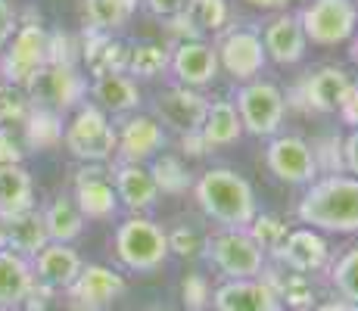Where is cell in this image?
<instances>
[{
    "mask_svg": "<svg viewBox=\"0 0 358 311\" xmlns=\"http://www.w3.org/2000/svg\"><path fill=\"white\" fill-rule=\"evenodd\" d=\"M196 203L212 221L228 231H246L256 212V193L250 181L231 168H209L196 181Z\"/></svg>",
    "mask_w": 358,
    "mask_h": 311,
    "instance_id": "cell-1",
    "label": "cell"
},
{
    "mask_svg": "<svg viewBox=\"0 0 358 311\" xmlns=\"http://www.w3.org/2000/svg\"><path fill=\"white\" fill-rule=\"evenodd\" d=\"M302 224L334 233H358V178L330 175L308 187L296 209Z\"/></svg>",
    "mask_w": 358,
    "mask_h": 311,
    "instance_id": "cell-2",
    "label": "cell"
},
{
    "mask_svg": "<svg viewBox=\"0 0 358 311\" xmlns=\"http://www.w3.org/2000/svg\"><path fill=\"white\" fill-rule=\"evenodd\" d=\"M47 38L50 31L41 22H25L13 31L10 44L3 47V57H0V75L6 85L25 91L38 78L41 68L47 66Z\"/></svg>",
    "mask_w": 358,
    "mask_h": 311,
    "instance_id": "cell-3",
    "label": "cell"
},
{
    "mask_svg": "<svg viewBox=\"0 0 358 311\" xmlns=\"http://www.w3.org/2000/svg\"><path fill=\"white\" fill-rule=\"evenodd\" d=\"M63 143L72 156L85 159V162H103L115 153L119 147V137H115V128L109 124L106 113L91 103L75 109L72 122L66 124L63 131Z\"/></svg>",
    "mask_w": 358,
    "mask_h": 311,
    "instance_id": "cell-4",
    "label": "cell"
},
{
    "mask_svg": "<svg viewBox=\"0 0 358 311\" xmlns=\"http://www.w3.org/2000/svg\"><path fill=\"white\" fill-rule=\"evenodd\" d=\"M115 255L131 271H156L169 259V237L147 218H128L115 231Z\"/></svg>",
    "mask_w": 358,
    "mask_h": 311,
    "instance_id": "cell-5",
    "label": "cell"
},
{
    "mask_svg": "<svg viewBox=\"0 0 358 311\" xmlns=\"http://www.w3.org/2000/svg\"><path fill=\"white\" fill-rule=\"evenodd\" d=\"M306 41L321 47H336L349 41L358 29V6L352 0H312L299 13Z\"/></svg>",
    "mask_w": 358,
    "mask_h": 311,
    "instance_id": "cell-6",
    "label": "cell"
},
{
    "mask_svg": "<svg viewBox=\"0 0 358 311\" xmlns=\"http://www.w3.org/2000/svg\"><path fill=\"white\" fill-rule=\"evenodd\" d=\"M287 113V100L278 85L271 81H250L240 87L237 94V115L250 134L256 137H271L280 128Z\"/></svg>",
    "mask_w": 358,
    "mask_h": 311,
    "instance_id": "cell-7",
    "label": "cell"
},
{
    "mask_svg": "<svg viewBox=\"0 0 358 311\" xmlns=\"http://www.w3.org/2000/svg\"><path fill=\"white\" fill-rule=\"evenodd\" d=\"M209 259L231 280H256L265 268V252L246 231H224L209 240Z\"/></svg>",
    "mask_w": 358,
    "mask_h": 311,
    "instance_id": "cell-8",
    "label": "cell"
},
{
    "mask_svg": "<svg viewBox=\"0 0 358 311\" xmlns=\"http://www.w3.org/2000/svg\"><path fill=\"white\" fill-rule=\"evenodd\" d=\"M25 91L31 94V100L38 106L53 109V113H66V109H75L81 103L87 85L75 66H44Z\"/></svg>",
    "mask_w": 358,
    "mask_h": 311,
    "instance_id": "cell-9",
    "label": "cell"
},
{
    "mask_svg": "<svg viewBox=\"0 0 358 311\" xmlns=\"http://www.w3.org/2000/svg\"><path fill=\"white\" fill-rule=\"evenodd\" d=\"M265 162L287 184H312L318 178V162H315L312 147L302 137H293V134L274 137L265 153Z\"/></svg>",
    "mask_w": 358,
    "mask_h": 311,
    "instance_id": "cell-10",
    "label": "cell"
},
{
    "mask_svg": "<svg viewBox=\"0 0 358 311\" xmlns=\"http://www.w3.org/2000/svg\"><path fill=\"white\" fill-rule=\"evenodd\" d=\"M122 293H125V277L106 265L81 268V274L69 287V296L78 305V311H100V308L113 305Z\"/></svg>",
    "mask_w": 358,
    "mask_h": 311,
    "instance_id": "cell-11",
    "label": "cell"
},
{
    "mask_svg": "<svg viewBox=\"0 0 358 311\" xmlns=\"http://www.w3.org/2000/svg\"><path fill=\"white\" fill-rule=\"evenodd\" d=\"M215 57L237 81H252L262 68H265V59H268L265 47H262V38L256 31H246V29L224 34Z\"/></svg>",
    "mask_w": 358,
    "mask_h": 311,
    "instance_id": "cell-12",
    "label": "cell"
},
{
    "mask_svg": "<svg viewBox=\"0 0 358 311\" xmlns=\"http://www.w3.org/2000/svg\"><path fill=\"white\" fill-rule=\"evenodd\" d=\"M355 81L349 78V72L336 66H324L315 75H308L306 85H302V100H306L308 109L315 113H340L343 103L349 100Z\"/></svg>",
    "mask_w": 358,
    "mask_h": 311,
    "instance_id": "cell-13",
    "label": "cell"
},
{
    "mask_svg": "<svg viewBox=\"0 0 358 311\" xmlns=\"http://www.w3.org/2000/svg\"><path fill=\"white\" fill-rule=\"evenodd\" d=\"M81 259L75 249H69L66 243H47L38 255L31 259V271L34 280L44 283L50 289H69L75 283V277L81 274Z\"/></svg>",
    "mask_w": 358,
    "mask_h": 311,
    "instance_id": "cell-14",
    "label": "cell"
},
{
    "mask_svg": "<svg viewBox=\"0 0 358 311\" xmlns=\"http://www.w3.org/2000/svg\"><path fill=\"white\" fill-rule=\"evenodd\" d=\"M75 205H78L81 218L103 221L119 212V196L100 168H85L75 178Z\"/></svg>",
    "mask_w": 358,
    "mask_h": 311,
    "instance_id": "cell-15",
    "label": "cell"
},
{
    "mask_svg": "<svg viewBox=\"0 0 358 311\" xmlns=\"http://www.w3.org/2000/svg\"><path fill=\"white\" fill-rule=\"evenodd\" d=\"M218 311H280V299L265 280H228L215 289Z\"/></svg>",
    "mask_w": 358,
    "mask_h": 311,
    "instance_id": "cell-16",
    "label": "cell"
},
{
    "mask_svg": "<svg viewBox=\"0 0 358 311\" xmlns=\"http://www.w3.org/2000/svg\"><path fill=\"white\" fill-rule=\"evenodd\" d=\"M327 240L312 227H302V231L287 233V240L278 249V259L296 274H312L327 265Z\"/></svg>",
    "mask_w": 358,
    "mask_h": 311,
    "instance_id": "cell-17",
    "label": "cell"
},
{
    "mask_svg": "<svg viewBox=\"0 0 358 311\" xmlns=\"http://www.w3.org/2000/svg\"><path fill=\"white\" fill-rule=\"evenodd\" d=\"M119 153L125 162L131 165H141L143 159L156 156L165 147V134H162V124L150 115H134V119L125 122V128L119 131Z\"/></svg>",
    "mask_w": 358,
    "mask_h": 311,
    "instance_id": "cell-18",
    "label": "cell"
},
{
    "mask_svg": "<svg viewBox=\"0 0 358 311\" xmlns=\"http://www.w3.org/2000/svg\"><path fill=\"white\" fill-rule=\"evenodd\" d=\"M159 115L169 124H175L181 134H190V131H199L206 122V113H209V103L206 96H199L190 87H169L159 96Z\"/></svg>",
    "mask_w": 358,
    "mask_h": 311,
    "instance_id": "cell-19",
    "label": "cell"
},
{
    "mask_svg": "<svg viewBox=\"0 0 358 311\" xmlns=\"http://www.w3.org/2000/svg\"><path fill=\"white\" fill-rule=\"evenodd\" d=\"M171 68H175L178 81H181L184 87H203L215 78L218 57L203 41H181L175 57H171Z\"/></svg>",
    "mask_w": 358,
    "mask_h": 311,
    "instance_id": "cell-20",
    "label": "cell"
},
{
    "mask_svg": "<svg viewBox=\"0 0 358 311\" xmlns=\"http://www.w3.org/2000/svg\"><path fill=\"white\" fill-rule=\"evenodd\" d=\"M306 44L308 41H306V34H302L299 16H293V13H284V16L274 19L265 29V41H262L265 57H271L274 62H280V66L299 62L302 53H306Z\"/></svg>",
    "mask_w": 358,
    "mask_h": 311,
    "instance_id": "cell-21",
    "label": "cell"
},
{
    "mask_svg": "<svg viewBox=\"0 0 358 311\" xmlns=\"http://www.w3.org/2000/svg\"><path fill=\"white\" fill-rule=\"evenodd\" d=\"M6 221V249L22 259H34L47 243V227H44V215L38 209H29V212H19L13 218H3Z\"/></svg>",
    "mask_w": 358,
    "mask_h": 311,
    "instance_id": "cell-22",
    "label": "cell"
},
{
    "mask_svg": "<svg viewBox=\"0 0 358 311\" xmlns=\"http://www.w3.org/2000/svg\"><path fill=\"white\" fill-rule=\"evenodd\" d=\"M85 62L91 68L94 78L103 75H122L128 68V47L122 41H115L113 34H100V31H85Z\"/></svg>",
    "mask_w": 358,
    "mask_h": 311,
    "instance_id": "cell-23",
    "label": "cell"
},
{
    "mask_svg": "<svg viewBox=\"0 0 358 311\" xmlns=\"http://www.w3.org/2000/svg\"><path fill=\"white\" fill-rule=\"evenodd\" d=\"M31 287H34L31 261L10 252V249H0V308L22 305Z\"/></svg>",
    "mask_w": 358,
    "mask_h": 311,
    "instance_id": "cell-24",
    "label": "cell"
},
{
    "mask_svg": "<svg viewBox=\"0 0 358 311\" xmlns=\"http://www.w3.org/2000/svg\"><path fill=\"white\" fill-rule=\"evenodd\" d=\"M115 196L128 205L131 212H143L156 203L159 190H156V181L143 165H119L115 168Z\"/></svg>",
    "mask_w": 358,
    "mask_h": 311,
    "instance_id": "cell-25",
    "label": "cell"
},
{
    "mask_svg": "<svg viewBox=\"0 0 358 311\" xmlns=\"http://www.w3.org/2000/svg\"><path fill=\"white\" fill-rule=\"evenodd\" d=\"M34 209V184L25 165H0V218Z\"/></svg>",
    "mask_w": 358,
    "mask_h": 311,
    "instance_id": "cell-26",
    "label": "cell"
},
{
    "mask_svg": "<svg viewBox=\"0 0 358 311\" xmlns=\"http://www.w3.org/2000/svg\"><path fill=\"white\" fill-rule=\"evenodd\" d=\"M206 140V150L212 147H228V143L240 140L243 134V124H240V115H237V106L228 100H218V103H209V113H206V122L199 128Z\"/></svg>",
    "mask_w": 358,
    "mask_h": 311,
    "instance_id": "cell-27",
    "label": "cell"
},
{
    "mask_svg": "<svg viewBox=\"0 0 358 311\" xmlns=\"http://www.w3.org/2000/svg\"><path fill=\"white\" fill-rule=\"evenodd\" d=\"M25 124V147L29 150H53L63 143V119L59 113L44 106H29V115L22 119Z\"/></svg>",
    "mask_w": 358,
    "mask_h": 311,
    "instance_id": "cell-28",
    "label": "cell"
},
{
    "mask_svg": "<svg viewBox=\"0 0 358 311\" xmlns=\"http://www.w3.org/2000/svg\"><path fill=\"white\" fill-rule=\"evenodd\" d=\"M41 215H44V227H47L50 243H66L69 246L81 231H85V218H81L78 205H75L72 199H66V196L53 199Z\"/></svg>",
    "mask_w": 358,
    "mask_h": 311,
    "instance_id": "cell-29",
    "label": "cell"
},
{
    "mask_svg": "<svg viewBox=\"0 0 358 311\" xmlns=\"http://www.w3.org/2000/svg\"><path fill=\"white\" fill-rule=\"evenodd\" d=\"M94 100H97V109L128 113V109H137L141 94H137V85L128 75H103L94 81Z\"/></svg>",
    "mask_w": 358,
    "mask_h": 311,
    "instance_id": "cell-30",
    "label": "cell"
},
{
    "mask_svg": "<svg viewBox=\"0 0 358 311\" xmlns=\"http://www.w3.org/2000/svg\"><path fill=\"white\" fill-rule=\"evenodd\" d=\"M134 6L128 0H85V19L87 29L100 31V34H113L115 29L128 22Z\"/></svg>",
    "mask_w": 358,
    "mask_h": 311,
    "instance_id": "cell-31",
    "label": "cell"
},
{
    "mask_svg": "<svg viewBox=\"0 0 358 311\" xmlns=\"http://www.w3.org/2000/svg\"><path fill=\"white\" fill-rule=\"evenodd\" d=\"M171 66V57L162 44H134L128 47V72L137 78H156Z\"/></svg>",
    "mask_w": 358,
    "mask_h": 311,
    "instance_id": "cell-32",
    "label": "cell"
},
{
    "mask_svg": "<svg viewBox=\"0 0 358 311\" xmlns=\"http://www.w3.org/2000/svg\"><path fill=\"white\" fill-rule=\"evenodd\" d=\"M184 16H187V22L196 31H218L228 22L231 10H228V0H187Z\"/></svg>",
    "mask_w": 358,
    "mask_h": 311,
    "instance_id": "cell-33",
    "label": "cell"
},
{
    "mask_svg": "<svg viewBox=\"0 0 358 311\" xmlns=\"http://www.w3.org/2000/svg\"><path fill=\"white\" fill-rule=\"evenodd\" d=\"M150 175L156 181V190H162V193H184L190 187L187 168L175 156H159L153 162V168H150Z\"/></svg>",
    "mask_w": 358,
    "mask_h": 311,
    "instance_id": "cell-34",
    "label": "cell"
},
{
    "mask_svg": "<svg viewBox=\"0 0 358 311\" xmlns=\"http://www.w3.org/2000/svg\"><path fill=\"white\" fill-rule=\"evenodd\" d=\"M268 287L278 293L280 305H290V308H308L312 305V283L306 280V274H290L284 280H265Z\"/></svg>",
    "mask_w": 358,
    "mask_h": 311,
    "instance_id": "cell-35",
    "label": "cell"
},
{
    "mask_svg": "<svg viewBox=\"0 0 358 311\" xmlns=\"http://www.w3.org/2000/svg\"><path fill=\"white\" fill-rule=\"evenodd\" d=\"M246 233L256 240V246L262 249V252H265V249H274V252H278L280 243L287 240V227L278 215H256L252 224L246 227Z\"/></svg>",
    "mask_w": 358,
    "mask_h": 311,
    "instance_id": "cell-36",
    "label": "cell"
},
{
    "mask_svg": "<svg viewBox=\"0 0 358 311\" xmlns=\"http://www.w3.org/2000/svg\"><path fill=\"white\" fill-rule=\"evenodd\" d=\"M334 287L346 299V305H358V249H349L334 268Z\"/></svg>",
    "mask_w": 358,
    "mask_h": 311,
    "instance_id": "cell-37",
    "label": "cell"
},
{
    "mask_svg": "<svg viewBox=\"0 0 358 311\" xmlns=\"http://www.w3.org/2000/svg\"><path fill=\"white\" fill-rule=\"evenodd\" d=\"M29 115V94L22 87L0 85V128H10L13 122H22Z\"/></svg>",
    "mask_w": 358,
    "mask_h": 311,
    "instance_id": "cell-38",
    "label": "cell"
},
{
    "mask_svg": "<svg viewBox=\"0 0 358 311\" xmlns=\"http://www.w3.org/2000/svg\"><path fill=\"white\" fill-rule=\"evenodd\" d=\"M203 249V240H199L196 231L190 227H178V231L169 233V252H178V255H196Z\"/></svg>",
    "mask_w": 358,
    "mask_h": 311,
    "instance_id": "cell-39",
    "label": "cell"
},
{
    "mask_svg": "<svg viewBox=\"0 0 358 311\" xmlns=\"http://www.w3.org/2000/svg\"><path fill=\"white\" fill-rule=\"evenodd\" d=\"M22 140L13 128H0V165H22Z\"/></svg>",
    "mask_w": 358,
    "mask_h": 311,
    "instance_id": "cell-40",
    "label": "cell"
},
{
    "mask_svg": "<svg viewBox=\"0 0 358 311\" xmlns=\"http://www.w3.org/2000/svg\"><path fill=\"white\" fill-rule=\"evenodd\" d=\"M206 299H209V287H206L203 277H187L184 280V302H187L190 311H203L206 308Z\"/></svg>",
    "mask_w": 358,
    "mask_h": 311,
    "instance_id": "cell-41",
    "label": "cell"
},
{
    "mask_svg": "<svg viewBox=\"0 0 358 311\" xmlns=\"http://www.w3.org/2000/svg\"><path fill=\"white\" fill-rule=\"evenodd\" d=\"M13 31H16V13H13L10 0H0V50L10 44Z\"/></svg>",
    "mask_w": 358,
    "mask_h": 311,
    "instance_id": "cell-42",
    "label": "cell"
},
{
    "mask_svg": "<svg viewBox=\"0 0 358 311\" xmlns=\"http://www.w3.org/2000/svg\"><path fill=\"white\" fill-rule=\"evenodd\" d=\"M147 6H150V13H156V16L175 19L187 10V0H147Z\"/></svg>",
    "mask_w": 358,
    "mask_h": 311,
    "instance_id": "cell-43",
    "label": "cell"
},
{
    "mask_svg": "<svg viewBox=\"0 0 358 311\" xmlns=\"http://www.w3.org/2000/svg\"><path fill=\"white\" fill-rule=\"evenodd\" d=\"M343 168L358 175V128L343 140Z\"/></svg>",
    "mask_w": 358,
    "mask_h": 311,
    "instance_id": "cell-44",
    "label": "cell"
},
{
    "mask_svg": "<svg viewBox=\"0 0 358 311\" xmlns=\"http://www.w3.org/2000/svg\"><path fill=\"white\" fill-rule=\"evenodd\" d=\"M340 115H343V119H346L349 124H355V128H358V85L352 87V94H349V100L343 103Z\"/></svg>",
    "mask_w": 358,
    "mask_h": 311,
    "instance_id": "cell-45",
    "label": "cell"
},
{
    "mask_svg": "<svg viewBox=\"0 0 358 311\" xmlns=\"http://www.w3.org/2000/svg\"><path fill=\"white\" fill-rule=\"evenodd\" d=\"M184 150H187L190 156H203L206 153V140L199 131H190V134H184Z\"/></svg>",
    "mask_w": 358,
    "mask_h": 311,
    "instance_id": "cell-46",
    "label": "cell"
},
{
    "mask_svg": "<svg viewBox=\"0 0 358 311\" xmlns=\"http://www.w3.org/2000/svg\"><path fill=\"white\" fill-rule=\"evenodd\" d=\"M252 6H262V10H278V6H287L290 0H246Z\"/></svg>",
    "mask_w": 358,
    "mask_h": 311,
    "instance_id": "cell-47",
    "label": "cell"
},
{
    "mask_svg": "<svg viewBox=\"0 0 358 311\" xmlns=\"http://www.w3.org/2000/svg\"><path fill=\"white\" fill-rule=\"evenodd\" d=\"M315 311H349V305H346V302H327V305H321Z\"/></svg>",
    "mask_w": 358,
    "mask_h": 311,
    "instance_id": "cell-48",
    "label": "cell"
},
{
    "mask_svg": "<svg viewBox=\"0 0 358 311\" xmlns=\"http://www.w3.org/2000/svg\"><path fill=\"white\" fill-rule=\"evenodd\" d=\"M0 249H6V221L0 218Z\"/></svg>",
    "mask_w": 358,
    "mask_h": 311,
    "instance_id": "cell-49",
    "label": "cell"
},
{
    "mask_svg": "<svg viewBox=\"0 0 358 311\" xmlns=\"http://www.w3.org/2000/svg\"><path fill=\"white\" fill-rule=\"evenodd\" d=\"M355 59H358V41H355Z\"/></svg>",
    "mask_w": 358,
    "mask_h": 311,
    "instance_id": "cell-50",
    "label": "cell"
},
{
    "mask_svg": "<svg viewBox=\"0 0 358 311\" xmlns=\"http://www.w3.org/2000/svg\"><path fill=\"white\" fill-rule=\"evenodd\" d=\"M349 311H358V305H349Z\"/></svg>",
    "mask_w": 358,
    "mask_h": 311,
    "instance_id": "cell-51",
    "label": "cell"
},
{
    "mask_svg": "<svg viewBox=\"0 0 358 311\" xmlns=\"http://www.w3.org/2000/svg\"><path fill=\"white\" fill-rule=\"evenodd\" d=\"M128 3H131V6H134V3H137V0H128Z\"/></svg>",
    "mask_w": 358,
    "mask_h": 311,
    "instance_id": "cell-52",
    "label": "cell"
},
{
    "mask_svg": "<svg viewBox=\"0 0 358 311\" xmlns=\"http://www.w3.org/2000/svg\"><path fill=\"white\" fill-rule=\"evenodd\" d=\"M162 311H169V308H162Z\"/></svg>",
    "mask_w": 358,
    "mask_h": 311,
    "instance_id": "cell-53",
    "label": "cell"
}]
</instances>
